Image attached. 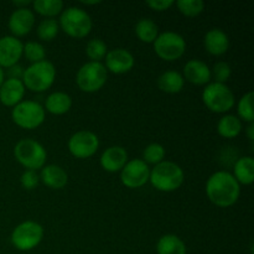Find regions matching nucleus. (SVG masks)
Listing matches in <instances>:
<instances>
[{
    "label": "nucleus",
    "instance_id": "nucleus-1",
    "mask_svg": "<svg viewBox=\"0 0 254 254\" xmlns=\"http://www.w3.org/2000/svg\"><path fill=\"white\" fill-rule=\"evenodd\" d=\"M206 195L217 207H230L240 198L241 186L231 173L217 171L206 181Z\"/></svg>",
    "mask_w": 254,
    "mask_h": 254
},
{
    "label": "nucleus",
    "instance_id": "nucleus-2",
    "mask_svg": "<svg viewBox=\"0 0 254 254\" xmlns=\"http://www.w3.org/2000/svg\"><path fill=\"white\" fill-rule=\"evenodd\" d=\"M185 180V174L178 164L173 161H161L150 170L149 181L158 191L173 192L181 188Z\"/></svg>",
    "mask_w": 254,
    "mask_h": 254
},
{
    "label": "nucleus",
    "instance_id": "nucleus-3",
    "mask_svg": "<svg viewBox=\"0 0 254 254\" xmlns=\"http://www.w3.org/2000/svg\"><path fill=\"white\" fill-rule=\"evenodd\" d=\"M56 78V68L54 64L49 61H41L37 64H31L24 71L22 83L25 88L31 92H45L54 84Z\"/></svg>",
    "mask_w": 254,
    "mask_h": 254
},
{
    "label": "nucleus",
    "instance_id": "nucleus-4",
    "mask_svg": "<svg viewBox=\"0 0 254 254\" xmlns=\"http://www.w3.org/2000/svg\"><path fill=\"white\" fill-rule=\"evenodd\" d=\"M60 29L74 39H83L92 30V19L86 10L69 6L61 12L59 20Z\"/></svg>",
    "mask_w": 254,
    "mask_h": 254
},
{
    "label": "nucleus",
    "instance_id": "nucleus-5",
    "mask_svg": "<svg viewBox=\"0 0 254 254\" xmlns=\"http://www.w3.org/2000/svg\"><path fill=\"white\" fill-rule=\"evenodd\" d=\"M14 156L26 170L36 171L46 164L47 153L39 141L34 139H21L15 145Z\"/></svg>",
    "mask_w": 254,
    "mask_h": 254
},
{
    "label": "nucleus",
    "instance_id": "nucleus-6",
    "mask_svg": "<svg viewBox=\"0 0 254 254\" xmlns=\"http://www.w3.org/2000/svg\"><path fill=\"white\" fill-rule=\"evenodd\" d=\"M108 78V71L102 62H87L77 71L76 83L82 92L94 93L103 88Z\"/></svg>",
    "mask_w": 254,
    "mask_h": 254
},
{
    "label": "nucleus",
    "instance_id": "nucleus-7",
    "mask_svg": "<svg viewBox=\"0 0 254 254\" xmlns=\"http://www.w3.org/2000/svg\"><path fill=\"white\" fill-rule=\"evenodd\" d=\"M205 106L213 113H227L235 106V94L223 83H208L202 92Z\"/></svg>",
    "mask_w": 254,
    "mask_h": 254
},
{
    "label": "nucleus",
    "instance_id": "nucleus-8",
    "mask_svg": "<svg viewBox=\"0 0 254 254\" xmlns=\"http://www.w3.org/2000/svg\"><path fill=\"white\" fill-rule=\"evenodd\" d=\"M45 108L35 101H22L12 108L11 118L17 127L22 129H36L44 123Z\"/></svg>",
    "mask_w": 254,
    "mask_h": 254
},
{
    "label": "nucleus",
    "instance_id": "nucleus-9",
    "mask_svg": "<svg viewBox=\"0 0 254 254\" xmlns=\"http://www.w3.org/2000/svg\"><path fill=\"white\" fill-rule=\"evenodd\" d=\"M44 238V228L35 221H25L14 228L11 233L12 246L17 251H31L41 243Z\"/></svg>",
    "mask_w": 254,
    "mask_h": 254
},
{
    "label": "nucleus",
    "instance_id": "nucleus-10",
    "mask_svg": "<svg viewBox=\"0 0 254 254\" xmlns=\"http://www.w3.org/2000/svg\"><path fill=\"white\" fill-rule=\"evenodd\" d=\"M154 44V51L164 61H176L181 59L186 51V41L180 34L166 31L159 34Z\"/></svg>",
    "mask_w": 254,
    "mask_h": 254
},
{
    "label": "nucleus",
    "instance_id": "nucleus-11",
    "mask_svg": "<svg viewBox=\"0 0 254 254\" xmlns=\"http://www.w3.org/2000/svg\"><path fill=\"white\" fill-rule=\"evenodd\" d=\"M68 150L74 158L88 159L97 153L99 139L93 131L79 130L68 139Z\"/></svg>",
    "mask_w": 254,
    "mask_h": 254
},
{
    "label": "nucleus",
    "instance_id": "nucleus-12",
    "mask_svg": "<svg viewBox=\"0 0 254 254\" xmlns=\"http://www.w3.org/2000/svg\"><path fill=\"white\" fill-rule=\"evenodd\" d=\"M150 176V168L141 159L128 161L121 171V181L126 188L139 189L145 185Z\"/></svg>",
    "mask_w": 254,
    "mask_h": 254
},
{
    "label": "nucleus",
    "instance_id": "nucleus-13",
    "mask_svg": "<svg viewBox=\"0 0 254 254\" xmlns=\"http://www.w3.org/2000/svg\"><path fill=\"white\" fill-rule=\"evenodd\" d=\"M106 67L107 71L114 74H123L130 71L134 67L135 60L134 56L126 49H114L107 52L106 55Z\"/></svg>",
    "mask_w": 254,
    "mask_h": 254
},
{
    "label": "nucleus",
    "instance_id": "nucleus-14",
    "mask_svg": "<svg viewBox=\"0 0 254 254\" xmlns=\"http://www.w3.org/2000/svg\"><path fill=\"white\" fill-rule=\"evenodd\" d=\"M24 44L14 36H4L0 39V67L10 68L17 64L22 56Z\"/></svg>",
    "mask_w": 254,
    "mask_h": 254
},
{
    "label": "nucleus",
    "instance_id": "nucleus-15",
    "mask_svg": "<svg viewBox=\"0 0 254 254\" xmlns=\"http://www.w3.org/2000/svg\"><path fill=\"white\" fill-rule=\"evenodd\" d=\"M9 30L14 37H21L30 34L35 25V15L27 7L16 9L9 17Z\"/></svg>",
    "mask_w": 254,
    "mask_h": 254
},
{
    "label": "nucleus",
    "instance_id": "nucleus-16",
    "mask_svg": "<svg viewBox=\"0 0 254 254\" xmlns=\"http://www.w3.org/2000/svg\"><path fill=\"white\" fill-rule=\"evenodd\" d=\"M184 79L196 86H205L211 81V69L201 60H190L184 66Z\"/></svg>",
    "mask_w": 254,
    "mask_h": 254
},
{
    "label": "nucleus",
    "instance_id": "nucleus-17",
    "mask_svg": "<svg viewBox=\"0 0 254 254\" xmlns=\"http://www.w3.org/2000/svg\"><path fill=\"white\" fill-rule=\"evenodd\" d=\"M128 163V153L123 146H109L102 153L101 166L108 173H118Z\"/></svg>",
    "mask_w": 254,
    "mask_h": 254
},
{
    "label": "nucleus",
    "instance_id": "nucleus-18",
    "mask_svg": "<svg viewBox=\"0 0 254 254\" xmlns=\"http://www.w3.org/2000/svg\"><path fill=\"white\" fill-rule=\"evenodd\" d=\"M25 86L21 79L7 78L0 86V102L6 107L14 108L22 102L25 96Z\"/></svg>",
    "mask_w": 254,
    "mask_h": 254
},
{
    "label": "nucleus",
    "instance_id": "nucleus-19",
    "mask_svg": "<svg viewBox=\"0 0 254 254\" xmlns=\"http://www.w3.org/2000/svg\"><path fill=\"white\" fill-rule=\"evenodd\" d=\"M203 45L208 54L213 56H222L228 51L230 39L227 34L221 29H211L203 37Z\"/></svg>",
    "mask_w": 254,
    "mask_h": 254
},
{
    "label": "nucleus",
    "instance_id": "nucleus-20",
    "mask_svg": "<svg viewBox=\"0 0 254 254\" xmlns=\"http://www.w3.org/2000/svg\"><path fill=\"white\" fill-rule=\"evenodd\" d=\"M39 176L44 185H46L50 189H54V190L64 189L67 185V183H68V175L59 165L44 166Z\"/></svg>",
    "mask_w": 254,
    "mask_h": 254
},
{
    "label": "nucleus",
    "instance_id": "nucleus-21",
    "mask_svg": "<svg viewBox=\"0 0 254 254\" xmlns=\"http://www.w3.org/2000/svg\"><path fill=\"white\" fill-rule=\"evenodd\" d=\"M72 107V98L64 92H54L45 101V109L54 116L66 114Z\"/></svg>",
    "mask_w": 254,
    "mask_h": 254
},
{
    "label": "nucleus",
    "instance_id": "nucleus-22",
    "mask_svg": "<svg viewBox=\"0 0 254 254\" xmlns=\"http://www.w3.org/2000/svg\"><path fill=\"white\" fill-rule=\"evenodd\" d=\"M233 178L238 184L251 185L254 181V159L252 156H243L240 158L235 164L233 169Z\"/></svg>",
    "mask_w": 254,
    "mask_h": 254
},
{
    "label": "nucleus",
    "instance_id": "nucleus-23",
    "mask_svg": "<svg viewBox=\"0 0 254 254\" xmlns=\"http://www.w3.org/2000/svg\"><path fill=\"white\" fill-rule=\"evenodd\" d=\"M185 79L178 71H166L158 78V87L165 93L175 94L183 91Z\"/></svg>",
    "mask_w": 254,
    "mask_h": 254
},
{
    "label": "nucleus",
    "instance_id": "nucleus-24",
    "mask_svg": "<svg viewBox=\"0 0 254 254\" xmlns=\"http://www.w3.org/2000/svg\"><path fill=\"white\" fill-rule=\"evenodd\" d=\"M158 254H186V246L181 238L175 235H165L156 243Z\"/></svg>",
    "mask_w": 254,
    "mask_h": 254
},
{
    "label": "nucleus",
    "instance_id": "nucleus-25",
    "mask_svg": "<svg viewBox=\"0 0 254 254\" xmlns=\"http://www.w3.org/2000/svg\"><path fill=\"white\" fill-rule=\"evenodd\" d=\"M217 131L222 138L233 139L242 131V121L238 117L227 114L218 121Z\"/></svg>",
    "mask_w": 254,
    "mask_h": 254
},
{
    "label": "nucleus",
    "instance_id": "nucleus-26",
    "mask_svg": "<svg viewBox=\"0 0 254 254\" xmlns=\"http://www.w3.org/2000/svg\"><path fill=\"white\" fill-rule=\"evenodd\" d=\"M135 35L141 42L153 44L159 36L158 25L150 19H140L135 24Z\"/></svg>",
    "mask_w": 254,
    "mask_h": 254
},
{
    "label": "nucleus",
    "instance_id": "nucleus-27",
    "mask_svg": "<svg viewBox=\"0 0 254 254\" xmlns=\"http://www.w3.org/2000/svg\"><path fill=\"white\" fill-rule=\"evenodd\" d=\"M32 6L37 14L42 15L46 19H54L56 15L64 11L62 0H36L32 1Z\"/></svg>",
    "mask_w": 254,
    "mask_h": 254
},
{
    "label": "nucleus",
    "instance_id": "nucleus-28",
    "mask_svg": "<svg viewBox=\"0 0 254 254\" xmlns=\"http://www.w3.org/2000/svg\"><path fill=\"white\" fill-rule=\"evenodd\" d=\"M60 25L55 19H45L37 26V36L42 41H52L59 35Z\"/></svg>",
    "mask_w": 254,
    "mask_h": 254
},
{
    "label": "nucleus",
    "instance_id": "nucleus-29",
    "mask_svg": "<svg viewBox=\"0 0 254 254\" xmlns=\"http://www.w3.org/2000/svg\"><path fill=\"white\" fill-rule=\"evenodd\" d=\"M108 49L103 40L92 39L86 46V55L92 62H101L106 57Z\"/></svg>",
    "mask_w": 254,
    "mask_h": 254
},
{
    "label": "nucleus",
    "instance_id": "nucleus-30",
    "mask_svg": "<svg viewBox=\"0 0 254 254\" xmlns=\"http://www.w3.org/2000/svg\"><path fill=\"white\" fill-rule=\"evenodd\" d=\"M22 55L31 64H37V62L45 61V59H46V50H45V47L40 42L29 41L24 45Z\"/></svg>",
    "mask_w": 254,
    "mask_h": 254
},
{
    "label": "nucleus",
    "instance_id": "nucleus-31",
    "mask_svg": "<svg viewBox=\"0 0 254 254\" xmlns=\"http://www.w3.org/2000/svg\"><path fill=\"white\" fill-rule=\"evenodd\" d=\"M238 118L247 123H253L254 113H253V92H248L242 98L240 99L237 106Z\"/></svg>",
    "mask_w": 254,
    "mask_h": 254
},
{
    "label": "nucleus",
    "instance_id": "nucleus-32",
    "mask_svg": "<svg viewBox=\"0 0 254 254\" xmlns=\"http://www.w3.org/2000/svg\"><path fill=\"white\" fill-rule=\"evenodd\" d=\"M179 11L188 17L198 16L205 9V2L202 0H179L176 2Z\"/></svg>",
    "mask_w": 254,
    "mask_h": 254
},
{
    "label": "nucleus",
    "instance_id": "nucleus-33",
    "mask_svg": "<svg viewBox=\"0 0 254 254\" xmlns=\"http://www.w3.org/2000/svg\"><path fill=\"white\" fill-rule=\"evenodd\" d=\"M165 158V149L161 144L153 143L149 144L143 151V159L141 160L146 164H153V165H158L161 161H164Z\"/></svg>",
    "mask_w": 254,
    "mask_h": 254
},
{
    "label": "nucleus",
    "instance_id": "nucleus-34",
    "mask_svg": "<svg viewBox=\"0 0 254 254\" xmlns=\"http://www.w3.org/2000/svg\"><path fill=\"white\" fill-rule=\"evenodd\" d=\"M231 74H232V69L231 66L227 62L220 61L217 64H213V68L211 71V77L215 78L216 83H223L226 84V82L230 79Z\"/></svg>",
    "mask_w": 254,
    "mask_h": 254
},
{
    "label": "nucleus",
    "instance_id": "nucleus-35",
    "mask_svg": "<svg viewBox=\"0 0 254 254\" xmlns=\"http://www.w3.org/2000/svg\"><path fill=\"white\" fill-rule=\"evenodd\" d=\"M21 186L26 190H34L40 183V176L36 171L34 170H25L20 178Z\"/></svg>",
    "mask_w": 254,
    "mask_h": 254
},
{
    "label": "nucleus",
    "instance_id": "nucleus-36",
    "mask_svg": "<svg viewBox=\"0 0 254 254\" xmlns=\"http://www.w3.org/2000/svg\"><path fill=\"white\" fill-rule=\"evenodd\" d=\"M174 4H175V1H173V0H149V1H145L146 6L150 7L151 10H155V11H165V10L170 9Z\"/></svg>",
    "mask_w": 254,
    "mask_h": 254
},
{
    "label": "nucleus",
    "instance_id": "nucleus-37",
    "mask_svg": "<svg viewBox=\"0 0 254 254\" xmlns=\"http://www.w3.org/2000/svg\"><path fill=\"white\" fill-rule=\"evenodd\" d=\"M24 71H25L24 67L20 66V64H15V66H11L10 68H7V76H9V78L22 79Z\"/></svg>",
    "mask_w": 254,
    "mask_h": 254
},
{
    "label": "nucleus",
    "instance_id": "nucleus-38",
    "mask_svg": "<svg viewBox=\"0 0 254 254\" xmlns=\"http://www.w3.org/2000/svg\"><path fill=\"white\" fill-rule=\"evenodd\" d=\"M12 4L16 6V9H24V7H26L27 5L32 4V1H29V0H24V1H14Z\"/></svg>",
    "mask_w": 254,
    "mask_h": 254
},
{
    "label": "nucleus",
    "instance_id": "nucleus-39",
    "mask_svg": "<svg viewBox=\"0 0 254 254\" xmlns=\"http://www.w3.org/2000/svg\"><path fill=\"white\" fill-rule=\"evenodd\" d=\"M247 135H248V139H250L251 141H253V139H254V124L253 123H251L250 126H248Z\"/></svg>",
    "mask_w": 254,
    "mask_h": 254
},
{
    "label": "nucleus",
    "instance_id": "nucleus-40",
    "mask_svg": "<svg viewBox=\"0 0 254 254\" xmlns=\"http://www.w3.org/2000/svg\"><path fill=\"white\" fill-rule=\"evenodd\" d=\"M5 81V73H4V69L0 67V86L2 84V82Z\"/></svg>",
    "mask_w": 254,
    "mask_h": 254
},
{
    "label": "nucleus",
    "instance_id": "nucleus-41",
    "mask_svg": "<svg viewBox=\"0 0 254 254\" xmlns=\"http://www.w3.org/2000/svg\"><path fill=\"white\" fill-rule=\"evenodd\" d=\"M83 4L86 5H97V4H101V1H82Z\"/></svg>",
    "mask_w": 254,
    "mask_h": 254
}]
</instances>
